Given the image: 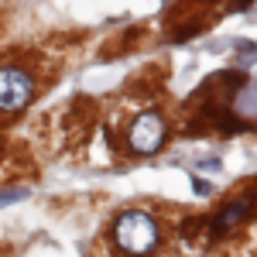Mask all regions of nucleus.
Masks as SVG:
<instances>
[{
  "instance_id": "2",
  "label": "nucleus",
  "mask_w": 257,
  "mask_h": 257,
  "mask_svg": "<svg viewBox=\"0 0 257 257\" xmlns=\"http://www.w3.org/2000/svg\"><path fill=\"white\" fill-rule=\"evenodd\" d=\"M35 96V79L21 65H4L0 69V113H18Z\"/></svg>"
},
{
  "instance_id": "1",
  "label": "nucleus",
  "mask_w": 257,
  "mask_h": 257,
  "mask_svg": "<svg viewBox=\"0 0 257 257\" xmlns=\"http://www.w3.org/2000/svg\"><path fill=\"white\" fill-rule=\"evenodd\" d=\"M113 240L123 254L144 257L158 247V223H155V216H148L141 209H131L113 223Z\"/></svg>"
},
{
  "instance_id": "3",
  "label": "nucleus",
  "mask_w": 257,
  "mask_h": 257,
  "mask_svg": "<svg viewBox=\"0 0 257 257\" xmlns=\"http://www.w3.org/2000/svg\"><path fill=\"white\" fill-rule=\"evenodd\" d=\"M165 134H168V127H165L161 113L148 110V113H141V117L131 123L127 144H131V151H138V155H151V151H158L161 144H165Z\"/></svg>"
},
{
  "instance_id": "4",
  "label": "nucleus",
  "mask_w": 257,
  "mask_h": 257,
  "mask_svg": "<svg viewBox=\"0 0 257 257\" xmlns=\"http://www.w3.org/2000/svg\"><path fill=\"white\" fill-rule=\"evenodd\" d=\"M250 216V202L247 199H240V202H230L226 209H223V216L216 219V230H230L233 223H240V219Z\"/></svg>"
}]
</instances>
